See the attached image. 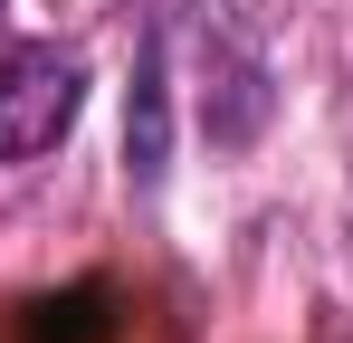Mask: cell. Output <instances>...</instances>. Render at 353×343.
<instances>
[{
  "label": "cell",
  "mask_w": 353,
  "mask_h": 343,
  "mask_svg": "<svg viewBox=\"0 0 353 343\" xmlns=\"http://www.w3.org/2000/svg\"><path fill=\"white\" fill-rule=\"evenodd\" d=\"M163 172H172V48L143 39L134 86H124V181L163 191Z\"/></svg>",
  "instance_id": "7a4b0ae2"
},
{
  "label": "cell",
  "mask_w": 353,
  "mask_h": 343,
  "mask_svg": "<svg viewBox=\"0 0 353 343\" xmlns=\"http://www.w3.org/2000/svg\"><path fill=\"white\" fill-rule=\"evenodd\" d=\"M77 105H86V57L58 48V39H19L0 57V163L58 153Z\"/></svg>",
  "instance_id": "6da1fadb"
},
{
  "label": "cell",
  "mask_w": 353,
  "mask_h": 343,
  "mask_svg": "<svg viewBox=\"0 0 353 343\" xmlns=\"http://www.w3.org/2000/svg\"><path fill=\"white\" fill-rule=\"evenodd\" d=\"M258 124H268V67L239 39H220L210 48V86H201V134L220 153H239V143H258Z\"/></svg>",
  "instance_id": "3957f363"
},
{
  "label": "cell",
  "mask_w": 353,
  "mask_h": 343,
  "mask_svg": "<svg viewBox=\"0 0 353 343\" xmlns=\"http://www.w3.org/2000/svg\"><path fill=\"white\" fill-rule=\"evenodd\" d=\"M29 343H115V295L86 277L67 295H39L29 305Z\"/></svg>",
  "instance_id": "277c9868"
}]
</instances>
